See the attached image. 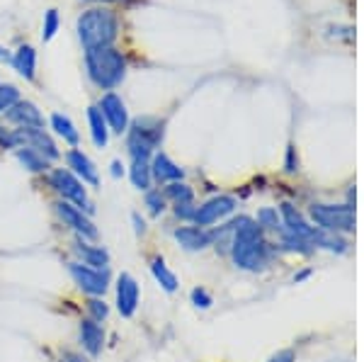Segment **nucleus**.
Segmentation results:
<instances>
[{"label": "nucleus", "instance_id": "1", "mask_svg": "<svg viewBox=\"0 0 364 362\" xmlns=\"http://www.w3.org/2000/svg\"><path fill=\"white\" fill-rule=\"evenodd\" d=\"M233 260L243 270H262L267 265V243L262 238V229L257 221L248 217H238L233 221Z\"/></svg>", "mask_w": 364, "mask_h": 362}, {"label": "nucleus", "instance_id": "2", "mask_svg": "<svg viewBox=\"0 0 364 362\" xmlns=\"http://www.w3.org/2000/svg\"><path fill=\"white\" fill-rule=\"evenodd\" d=\"M75 29H78V39L85 51L107 49L119 34V20L107 8H90L78 17Z\"/></svg>", "mask_w": 364, "mask_h": 362}, {"label": "nucleus", "instance_id": "3", "mask_svg": "<svg viewBox=\"0 0 364 362\" xmlns=\"http://www.w3.org/2000/svg\"><path fill=\"white\" fill-rule=\"evenodd\" d=\"M85 68L92 83L102 87V90H112L127 75V61L122 56V51L114 49V46L85 51Z\"/></svg>", "mask_w": 364, "mask_h": 362}, {"label": "nucleus", "instance_id": "4", "mask_svg": "<svg viewBox=\"0 0 364 362\" xmlns=\"http://www.w3.org/2000/svg\"><path fill=\"white\" fill-rule=\"evenodd\" d=\"M163 122L156 117H139L129 124L127 129V149L132 154L134 161H149V156L154 154V149L163 142Z\"/></svg>", "mask_w": 364, "mask_h": 362}, {"label": "nucleus", "instance_id": "5", "mask_svg": "<svg viewBox=\"0 0 364 362\" xmlns=\"http://www.w3.org/2000/svg\"><path fill=\"white\" fill-rule=\"evenodd\" d=\"M311 217L323 231H352L355 229V212L350 204H314Z\"/></svg>", "mask_w": 364, "mask_h": 362}, {"label": "nucleus", "instance_id": "6", "mask_svg": "<svg viewBox=\"0 0 364 362\" xmlns=\"http://www.w3.org/2000/svg\"><path fill=\"white\" fill-rule=\"evenodd\" d=\"M49 180H51V188H54L63 200L73 202V207H78L80 212H85V214L95 212L90 200H87V192L83 188L85 183H80V180L75 178L70 171H66V168H58V171L51 173Z\"/></svg>", "mask_w": 364, "mask_h": 362}, {"label": "nucleus", "instance_id": "7", "mask_svg": "<svg viewBox=\"0 0 364 362\" xmlns=\"http://www.w3.org/2000/svg\"><path fill=\"white\" fill-rule=\"evenodd\" d=\"M68 272L73 277V282L78 284L85 294L90 297H102L107 292V275L95 270V267H87L83 262H68Z\"/></svg>", "mask_w": 364, "mask_h": 362}, {"label": "nucleus", "instance_id": "8", "mask_svg": "<svg viewBox=\"0 0 364 362\" xmlns=\"http://www.w3.org/2000/svg\"><path fill=\"white\" fill-rule=\"evenodd\" d=\"M97 107H100V112H102L109 129H112L114 134H127L129 112H127L124 100H122L117 92H107V95H102V100H100Z\"/></svg>", "mask_w": 364, "mask_h": 362}, {"label": "nucleus", "instance_id": "9", "mask_svg": "<svg viewBox=\"0 0 364 362\" xmlns=\"http://www.w3.org/2000/svg\"><path fill=\"white\" fill-rule=\"evenodd\" d=\"M233 209H236V200H233V197L221 195V197H214V200H209L207 204H202V207H197L195 219H192V221H195L199 229H202V226L216 224L219 219L228 217Z\"/></svg>", "mask_w": 364, "mask_h": 362}, {"label": "nucleus", "instance_id": "10", "mask_svg": "<svg viewBox=\"0 0 364 362\" xmlns=\"http://www.w3.org/2000/svg\"><path fill=\"white\" fill-rule=\"evenodd\" d=\"M139 307V282L129 272L117 277V309L124 319H132Z\"/></svg>", "mask_w": 364, "mask_h": 362}, {"label": "nucleus", "instance_id": "11", "mask_svg": "<svg viewBox=\"0 0 364 362\" xmlns=\"http://www.w3.org/2000/svg\"><path fill=\"white\" fill-rule=\"evenodd\" d=\"M56 212H58V217L63 219V224L70 226V229L78 233L80 238H97L95 224H92V221L87 219L78 207H73V204H68V202H58Z\"/></svg>", "mask_w": 364, "mask_h": 362}, {"label": "nucleus", "instance_id": "12", "mask_svg": "<svg viewBox=\"0 0 364 362\" xmlns=\"http://www.w3.org/2000/svg\"><path fill=\"white\" fill-rule=\"evenodd\" d=\"M22 137H25V146L34 149L37 154H42L46 161H56L58 156V149L54 144V139L44 132V127H20Z\"/></svg>", "mask_w": 364, "mask_h": 362}, {"label": "nucleus", "instance_id": "13", "mask_svg": "<svg viewBox=\"0 0 364 362\" xmlns=\"http://www.w3.org/2000/svg\"><path fill=\"white\" fill-rule=\"evenodd\" d=\"M66 161H68L70 173H73L75 178L80 180V183H87V185H92V188H97V185H100L97 171H95V166H92V161L87 159V156L83 154V151L70 149L68 154H66Z\"/></svg>", "mask_w": 364, "mask_h": 362}, {"label": "nucleus", "instance_id": "14", "mask_svg": "<svg viewBox=\"0 0 364 362\" xmlns=\"http://www.w3.org/2000/svg\"><path fill=\"white\" fill-rule=\"evenodd\" d=\"M5 119L17 127H44V117L37 110V105L27 100H17L13 107L5 112Z\"/></svg>", "mask_w": 364, "mask_h": 362}, {"label": "nucleus", "instance_id": "15", "mask_svg": "<svg viewBox=\"0 0 364 362\" xmlns=\"http://www.w3.org/2000/svg\"><path fill=\"white\" fill-rule=\"evenodd\" d=\"M73 250H75V255L83 260V265H87V267H95V270H100V267L109 265V253H107V250H105L102 246H87L85 238H80V236L75 238Z\"/></svg>", "mask_w": 364, "mask_h": 362}, {"label": "nucleus", "instance_id": "16", "mask_svg": "<svg viewBox=\"0 0 364 362\" xmlns=\"http://www.w3.org/2000/svg\"><path fill=\"white\" fill-rule=\"evenodd\" d=\"M175 238H178L180 246L187 250H202L214 241L209 231L197 229V226H180V229L175 231Z\"/></svg>", "mask_w": 364, "mask_h": 362}, {"label": "nucleus", "instance_id": "17", "mask_svg": "<svg viewBox=\"0 0 364 362\" xmlns=\"http://www.w3.org/2000/svg\"><path fill=\"white\" fill-rule=\"evenodd\" d=\"M80 343H83V348L92 355V358L102 353V346H105V331L100 329L97 321L85 319L83 324H80Z\"/></svg>", "mask_w": 364, "mask_h": 362}, {"label": "nucleus", "instance_id": "18", "mask_svg": "<svg viewBox=\"0 0 364 362\" xmlns=\"http://www.w3.org/2000/svg\"><path fill=\"white\" fill-rule=\"evenodd\" d=\"M151 175L158 183H178V180H182L185 171L180 166H175L166 154H156L154 163H151Z\"/></svg>", "mask_w": 364, "mask_h": 362}, {"label": "nucleus", "instance_id": "19", "mask_svg": "<svg viewBox=\"0 0 364 362\" xmlns=\"http://www.w3.org/2000/svg\"><path fill=\"white\" fill-rule=\"evenodd\" d=\"M13 66L25 80H32L34 71H37V51L29 44H22L20 49H17V54L13 56Z\"/></svg>", "mask_w": 364, "mask_h": 362}, {"label": "nucleus", "instance_id": "20", "mask_svg": "<svg viewBox=\"0 0 364 362\" xmlns=\"http://www.w3.org/2000/svg\"><path fill=\"white\" fill-rule=\"evenodd\" d=\"M87 122H90L92 142H95L97 149H105L109 142V129H107V122H105V117H102V112H100L97 105L87 107Z\"/></svg>", "mask_w": 364, "mask_h": 362}, {"label": "nucleus", "instance_id": "21", "mask_svg": "<svg viewBox=\"0 0 364 362\" xmlns=\"http://www.w3.org/2000/svg\"><path fill=\"white\" fill-rule=\"evenodd\" d=\"M151 272H154L156 282L161 284V287L166 289V292H175V289H178V277H175V272L166 265V260H163V258H154V260H151Z\"/></svg>", "mask_w": 364, "mask_h": 362}, {"label": "nucleus", "instance_id": "22", "mask_svg": "<svg viewBox=\"0 0 364 362\" xmlns=\"http://www.w3.org/2000/svg\"><path fill=\"white\" fill-rule=\"evenodd\" d=\"M17 161H20L22 166H25L27 171H32V173H44L46 168H49V161H46L42 154H37L34 149H29V146L17 149Z\"/></svg>", "mask_w": 364, "mask_h": 362}, {"label": "nucleus", "instance_id": "23", "mask_svg": "<svg viewBox=\"0 0 364 362\" xmlns=\"http://www.w3.org/2000/svg\"><path fill=\"white\" fill-rule=\"evenodd\" d=\"M129 178H132L134 188L136 190H149L151 188V166L149 161H134L132 168H129Z\"/></svg>", "mask_w": 364, "mask_h": 362}, {"label": "nucleus", "instance_id": "24", "mask_svg": "<svg viewBox=\"0 0 364 362\" xmlns=\"http://www.w3.org/2000/svg\"><path fill=\"white\" fill-rule=\"evenodd\" d=\"M51 127H54V132L58 134V137H63V142H68V144H78V132H75V127H73V122L68 119L66 115H51Z\"/></svg>", "mask_w": 364, "mask_h": 362}, {"label": "nucleus", "instance_id": "25", "mask_svg": "<svg viewBox=\"0 0 364 362\" xmlns=\"http://www.w3.org/2000/svg\"><path fill=\"white\" fill-rule=\"evenodd\" d=\"M166 197H170V200H175V204H182V202H192V200H195L192 190L187 188L185 183H170L168 188H166Z\"/></svg>", "mask_w": 364, "mask_h": 362}, {"label": "nucleus", "instance_id": "26", "mask_svg": "<svg viewBox=\"0 0 364 362\" xmlns=\"http://www.w3.org/2000/svg\"><path fill=\"white\" fill-rule=\"evenodd\" d=\"M0 146L3 149H22L25 146V137L20 129H5L0 127Z\"/></svg>", "mask_w": 364, "mask_h": 362}, {"label": "nucleus", "instance_id": "27", "mask_svg": "<svg viewBox=\"0 0 364 362\" xmlns=\"http://www.w3.org/2000/svg\"><path fill=\"white\" fill-rule=\"evenodd\" d=\"M17 100H20V90H17L15 85H10V83L0 85V112H8Z\"/></svg>", "mask_w": 364, "mask_h": 362}, {"label": "nucleus", "instance_id": "28", "mask_svg": "<svg viewBox=\"0 0 364 362\" xmlns=\"http://www.w3.org/2000/svg\"><path fill=\"white\" fill-rule=\"evenodd\" d=\"M146 207L151 209L154 217H161V214L166 212V195H161V190L146 192Z\"/></svg>", "mask_w": 364, "mask_h": 362}, {"label": "nucleus", "instance_id": "29", "mask_svg": "<svg viewBox=\"0 0 364 362\" xmlns=\"http://www.w3.org/2000/svg\"><path fill=\"white\" fill-rule=\"evenodd\" d=\"M56 32H58V13H56L54 8H51V10H46V15H44L42 39H44V42H51V39L56 37Z\"/></svg>", "mask_w": 364, "mask_h": 362}, {"label": "nucleus", "instance_id": "30", "mask_svg": "<svg viewBox=\"0 0 364 362\" xmlns=\"http://www.w3.org/2000/svg\"><path fill=\"white\" fill-rule=\"evenodd\" d=\"M87 312L92 314V321H105L109 314V307L105 304V299H100V297H90V299H87Z\"/></svg>", "mask_w": 364, "mask_h": 362}, {"label": "nucleus", "instance_id": "31", "mask_svg": "<svg viewBox=\"0 0 364 362\" xmlns=\"http://www.w3.org/2000/svg\"><path fill=\"white\" fill-rule=\"evenodd\" d=\"M257 226H265V229H282L277 209H260V214H257Z\"/></svg>", "mask_w": 364, "mask_h": 362}, {"label": "nucleus", "instance_id": "32", "mask_svg": "<svg viewBox=\"0 0 364 362\" xmlns=\"http://www.w3.org/2000/svg\"><path fill=\"white\" fill-rule=\"evenodd\" d=\"M192 302H195V307H199V309H209L211 304H214L211 294H209L207 289H202V287L192 289Z\"/></svg>", "mask_w": 364, "mask_h": 362}, {"label": "nucleus", "instance_id": "33", "mask_svg": "<svg viewBox=\"0 0 364 362\" xmlns=\"http://www.w3.org/2000/svg\"><path fill=\"white\" fill-rule=\"evenodd\" d=\"M195 212H197V207L192 202L175 204V217H180V219H195Z\"/></svg>", "mask_w": 364, "mask_h": 362}, {"label": "nucleus", "instance_id": "34", "mask_svg": "<svg viewBox=\"0 0 364 362\" xmlns=\"http://www.w3.org/2000/svg\"><path fill=\"white\" fill-rule=\"evenodd\" d=\"M296 360V355H294V350H279L277 355H272L267 362H294Z\"/></svg>", "mask_w": 364, "mask_h": 362}, {"label": "nucleus", "instance_id": "35", "mask_svg": "<svg viewBox=\"0 0 364 362\" xmlns=\"http://www.w3.org/2000/svg\"><path fill=\"white\" fill-rule=\"evenodd\" d=\"M299 161H296V151H294V146H289V151H287V171L289 173H294L299 171Z\"/></svg>", "mask_w": 364, "mask_h": 362}, {"label": "nucleus", "instance_id": "36", "mask_svg": "<svg viewBox=\"0 0 364 362\" xmlns=\"http://www.w3.org/2000/svg\"><path fill=\"white\" fill-rule=\"evenodd\" d=\"M61 362H90V360L83 358V355H78V353H66L61 358Z\"/></svg>", "mask_w": 364, "mask_h": 362}, {"label": "nucleus", "instance_id": "37", "mask_svg": "<svg viewBox=\"0 0 364 362\" xmlns=\"http://www.w3.org/2000/svg\"><path fill=\"white\" fill-rule=\"evenodd\" d=\"M124 175V166L119 161H112V178H122Z\"/></svg>", "mask_w": 364, "mask_h": 362}, {"label": "nucleus", "instance_id": "38", "mask_svg": "<svg viewBox=\"0 0 364 362\" xmlns=\"http://www.w3.org/2000/svg\"><path fill=\"white\" fill-rule=\"evenodd\" d=\"M0 61H3V63H13V54H10L5 46H0Z\"/></svg>", "mask_w": 364, "mask_h": 362}, {"label": "nucleus", "instance_id": "39", "mask_svg": "<svg viewBox=\"0 0 364 362\" xmlns=\"http://www.w3.org/2000/svg\"><path fill=\"white\" fill-rule=\"evenodd\" d=\"M132 219H134V224H136V233H144V231H146V224H144V219H141L139 214H132Z\"/></svg>", "mask_w": 364, "mask_h": 362}, {"label": "nucleus", "instance_id": "40", "mask_svg": "<svg viewBox=\"0 0 364 362\" xmlns=\"http://www.w3.org/2000/svg\"><path fill=\"white\" fill-rule=\"evenodd\" d=\"M95 3H114V0H95Z\"/></svg>", "mask_w": 364, "mask_h": 362}]
</instances>
